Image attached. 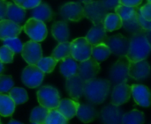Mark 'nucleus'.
Listing matches in <instances>:
<instances>
[{
	"instance_id": "nucleus-1",
	"label": "nucleus",
	"mask_w": 151,
	"mask_h": 124,
	"mask_svg": "<svg viewBox=\"0 0 151 124\" xmlns=\"http://www.w3.org/2000/svg\"><path fill=\"white\" fill-rule=\"evenodd\" d=\"M111 83L108 79L93 78L85 82L84 95L85 98L92 104L99 105L106 100L110 89Z\"/></svg>"
},
{
	"instance_id": "nucleus-2",
	"label": "nucleus",
	"mask_w": 151,
	"mask_h": 124,
	"mask_svg": "<svg viewBox=\"0 0 151 124\" xmlns=\"http://www.w3.org/2000/svg\"><path fill=\"white\" fill-rule=\"evenodd\" d=\"M150 52L151 45L148 41L144 32L132 34L129 39V48L126 56L129 61L146 60Z\"/></svg>"
},
{
	"instance_id": "nucleus-3",
	"label": "nucleus",
	"mask_w": 151,
	"mask_h": 124,
	"mask_svg": "<svg viewBox=\"0 0 151 124\" xmlns=\"http://www.w3.org/2000/svg\"><path fill=\"white\" fill-rule=\"evenodd\" d=\"M128 67H129V60L124 56L119 57V59L113 63L109 71V81L111 85L113 86L119 84L127 83L128 81L129 74H128Z\"/></svg>"
},
{
	"instance_id": "nucleus-4",
	"label": "nucleus",
	"mask_w": 151,
	"mask_h": 124,
	"mask_svg": "<svg viewBox=\"0 0 151 124\" xmlns=\"http://www.w3.org/2000/svg\"><path fill=\"white\" fill-rule=\"evenodd\" d=\"M37 100L41 106L48 109H56L60 102V95L58 91L50 86L40 88L37 92Z\"/></svg>"
},
{
	"instance_id": "nucleus-5",
	"label": "nucleus",
	"mask_w": 151,
	"mask_h": 124,
	"mask_svg": "<svg viewBox=\"0 0 151 124\" xmlns=\"http://www.w3.org/2000/svg\"><path fill=\"white\" fill-rule=\"evenodd\" d=\"M23 30L32 41L37 42L44 41L48 34L47 27L44 22L35 18L27 19L23 26Z\"/></svg>"
},
{
	"instance_id": "nucleus-6",
	"label": "nucleus",
	"mask_w": 151,
	"mask_h": 124,
	"mask_svg": "<svg viewBox=\"0 0 151 124\" xmlns=\"http://www.w3.org/2000/svg\"><path fill=\"white\" fill-rule=\"evenodd\" d=\"M85 17L94 25L103 24L109 11L104 7L101 0L92 1L84 5Z\"/></svg>"
},
{
	"instance_id": "nucleus-7",
	"label": "nucleus",
	"mask_w": 151,
	"mask_h": 124,
	"mask_svg": "<svg viewBox=\"0 0 151 124\" xmlns=\"http://www.w3.org/2000/svg\"><path fill=\"white\" fill-rule=\"evenodd\" d=\"M92 45L86 37L76 38L71 42V56L78 62L85 61L91 57Z\"/></svg>"
},
{
	"instance_id": "nucleus-8",
	"label": "nucleus",
	"mask_w": 151,
	"mask_h": 124,
	"mask_svg": "<svg viewBox=\"0 0 151 124\" xmlns=\"http://www.w3.org/2000/svg\"><path fill=\"white\" fill-rule=\"evenodd\" d=\"M45 73L37 67V65L28 64L22 71L21 80L23 84L29 88H36L43 81Z\"/></svg>"
},
{
	"instance_id": "nucleus-9",
	"label": "nucleus",
	"mask_w": 151,
	"mask_h": 124,
	"mask_svg": "<svg viewBox=\"0 0 151 124\" xmlns=\"http://www.w3.org/2000/svg\"><path fill=\"white\" fill-rule=\"evenodd\" d=\"M20 53L25 62L28 64L36 65L42 57V48L40 43L32 40L23 44Z\"/></svg>"
},
{
	"instance_id": "nucleus-10",
	"label": "nucleus",
	"mask_w": 151,
	"mask_h": 124,
	"mask_svg": "<svg viewBox=\"0 0 151 124\" xmlns=\"http://www.w3.org/2000/svg\"><path fill=\"white\" fill-rule=\"evenodd\" d=\"M111 52L115 56H127L129 48V39L121 33L112 35L108 37L106 42Z\"/></svg>"
},
{
	"instance_id": "nucleus-11",
	"label": "nucleus",
	"mask_w": 151,
	"mask_h": 124,
	"mask_svg": "<svg viewBox=\"0 0 151 124\" xmlns=\"http://www.w3.org/2000/svg\"><path fill=\"white\" fill-rule=\"evenodd\" d=\"M60 16L66 20L78 22L85 18L84 6L78 2H69L60 8Z\"/></svg>"
},
{
	"instance_id": "nucleus-12",
	"label": "nucleus",
	"mask_w": 151,
	"mask_h": 124,
	"mask_svg": "<svg viewBox=\"0 0 151 124\" xmlns=\"http://www.w3.org/2000/svg\"><path fill=\"white\" fill-rule=\"evenodd\" d=\"M151 72V67L146 60L129 61L128 74L129 77L134 80L147 79Z\"/></svg>"
},
{
	"instance_id": "nucleus-13",
	"label": "nucleus",
	"mask_w": 151,
	"mask_h": 124,
	"mask_svg": "<svg viewBox=\"0 0 151 124\" xmlns=\"http://www.w3.org/2000/svg\"><path fill=\"white\" fill-rule=\"evenodd\" d=\"M84 86L85 81L79 76V74L66 78V91L69 96L74 100H79L84 95Z\"/></svg>"
},
{
	"instance_id": "nucleus-14",
	"label": "nucleus",
	"mask_w": 151,
	"mask_h": 124,
	"mask_svg": "<svg viewBox=\"0 0 151 124\" xmlns=\"http://www.w3.org/2000/svg\"><path fill=\"white\" fill-rule=\"evenodd\" d=\"M100 71V64L93 57L80 62L78 74L86 82L96 77Z\"/></svg>"
},
{
	"instance_id": "nucleus-15",
	"label": "nucleus",
	"mask_w": 151,
	"mask_h": 124,
	"mask_svg": "<svg viewBox=\"0 0 151 124\" xmlns=\"http://www.w3.org/2000/svg\"><path fill=\"white\" fill-rule=\"evenodd\" d=\"M123 115L124 113L120 106L110 104L101 110L99 117L104 123L119 124L121 123Z\"/></svg>"
},
{
	"instance_id": "nucleus-16",
	"label": "nucleus",
	"mask_w": 151,
	"mask_h": 124,
	"mask_svg": "<svg viewBox=\"0 0 151 124\" xmlns=\"http://www.w3.org/2000/svg\"><path fill=\"white\" fill-rule=\"evenodd\" d=\"M132 96V88L127 83L114 86L111 93V104L121 106L126 104Z\"/></svg>"
},
{
	"instance_id": "nucleus-17",
	"label": "nucleus",
	"mask_w": 151,
	"mask_h": 124,
	"mask_svg": "<svg viewBox=\"0 0 151 124\" xmlns=\"http://www.w3.org/2000/svg\"><path fill=\"white\" fill-rule=\"evenodd\" d=\"M132 97L135 103L142 108H149L151 105L150 90L144 85H133Z\"/></svg>"
},
{
	"instance_id": "nucleus-18",
	"label": "nucleus",
	"mask_w": 151,
	"mask_h": 124,
	"mask_svg": "<svg viewBox=\"0 0 151 124\" xmlns=\"http://www.w3.org/2000/svg\"><path fill=\"white\" fill-rule=\"evenodd\" d=\"M22 26L9 19L0 20V40L4 41L8 38L18 37L22 31Z\"/></svg>"
},
{
	"instance_id": "nucleus-19",
	"label": "nucleus",
	"mask_w": 151,
	"mask_h": 124,
	"mask_svg": "<svg viewBox=\"0 0 151 124\" xmlns=\"http://www.w3.org/2000/svg\"><path fill=\"white\" fill-rule=\"evenodd\" d=\"M86 39L92 46L105 43L108 39L107 31L105 30L103 24L94 25L87 33Z\"/></svg>"
},
{
	"instance_id": "nucleus-20",
	"label": "nucleus",
	"mask_w": 151,
	"mask_h": 124,
	"mask_svg": "<svg viewBox=\"0 0 151 124\" xmlns=\"http://www.w3.org/2000/svg\"><path fill=\"white\" fill-rule=\"evenodd\" d=\"M80 103L78 100H74L73 99H63L60 100L59 105L57 109L67 119H73L78 111Z\"/></svg>"
},
{
	"instance_id": "nucleus-21",
	"label": "nucleus",
	"mask_w": 151,
	"mask_h": 124,
	"mask_svg": "<svg viewBox=\"0 0 151 124\" xmlns=\"http://www.w3.org/2000/svg\"><path fill=\"white\" fill-rule=\"evenodd\" d=\"M6 18L21 26L26 18V9L15 4L14 2H7Z\"/></svg>"
},
{
	"instance_id": "nucleus-22",
	"label": "nucleus",
	"mask_w": 151,
	"mask_h": 124,
	"mask_svg": "<svg viewBox=\"0 0 151 124\" xmlns=\"http://www.w3.org/2000/svg\"><path fill=\"white\" fill-rule=\"evenodd\" d=\"M51 34L58 42L67 41L70 36L69 27L65 21H58L52 25Z\"/></svg>"
},
{
	"instance_id": "nucleus-23",
	"label": "nucleus",
	"mask_w": 151,
	"mask_h": 124,
	"mask_svg": "<svg viewBox=\"0 0 151 124\" xmlns=\"http://www.w3.org/2000/svg\"><path fill=\"white\" fill-rule=\"evenodd\" d=\"M77 117L82 123H88L94 121L97 115L95 107L91 104H80L77 114Z\"/></svg>"
},
{
	"instance_id": "nucleus-24",
	"label": "nucleus",
	"mask_w": 151,
	"mask_h": 124,
	"mask_svg": "<svg viewBox=\"0 0 151 124\" xmlns=\"http://www.w3.org/2000/svg\"><path fill=\"white\" fill-rule=\"evenodd\" d=\"M61 63L59 66V70L61 74L65 78H69L71 76H73L75 74H78V69H79V64L77 61L71 56L64 60Z\"/></svg>"
},
{
	"instance_id": "nucleus-25",
	"label": "nucleus",
	"mask_w": 151,
	"mask_h": 124,
	"mask_svg": "<svg viewBox=\"0 0 151 124\" xmlns=\"http://www.w3.org/2000/svg\"><path fill=\"white\" fill-rule=\"evenodd\" d=\"M32 18L37 19L43 22L50 21L53 17V12L50 7L46 4H40L34 9H32L31 12Z\"/></svg>"
},
{
	"instance_id": "nucleus-26",
	"label": "nucleus",
	"mask_w": 151,
	"mask_h": 124,
	"mask_svg": "<svg viewBox=\"0 0 151 124\" xmlns=\"http://www.w3.org/2000/svg\"><path fill=\"white\" fill-rule=\"evenodd\" d=\"M16 104L8 94L0 93V115L3 117H9L12 115L15 111Z\"/></svg>"
},
{
	"instance_id": "nucleus-27",
	"label": "nucleus",
	"mask_w": 151,
	"mask_h": 124,
	"mask_svg": "<svg viewBox=\"0 0 151 124\" xmlns=\"http://www.w3.org/2000/svg\"><path fill=\"white\" fill-rule=\"evenodd\" d=\"M103 25L107 32H113V31L119 30L122 27L123 20L116 12L115 13L109 12L106 15V17L103 22Z\"/></svg>"
},
{
	"instance_id": "nucleus-28",
	"label": "nucleus",
	"mask_w": 151,
	"mask_h": 124,
	"mask_svg": "<svg viewBox=\"0 0 151 124\" xmlns=\"http://www.w3.org/2000/svg\"><path fill=\"white\" fill-rule=\"evenodd\" d=\"M111 55V52L106 43H101L96 46H92L91 57H93L98 63L105 61L106 59L109 58Z\"/></svg>"
},
{
	"instance_id": "nucleus-29",
	"label": "nucleus",
	"mask_w": 151,
	"mask_h": 124,
	"mask_svg": "<svg viewBox=\"0 0 151 124\" xmlns=\"http://www.w3.org/2000/svg\"><path fill=\"white\" fill-rule=\"evenodd\" d=\"M145 123V115L142 112L133 109L123 115L121 123L123 124H143Z\"/></svg>"
},
{
	"instance_id": "nucleus-30",
	"label": "nucleus",
	"mask_w": 151,
	"mask_h": 124,
	"mask_svg": "<svg viewBox=\"0 0 151 124\" xmlns=\"http://www.w3.org/2000/svg\"><path fill=\"white\" fill-rule=\"evenodd\" d=\"M51 56L58 62L71 56V42H59V44L54 48Z\"/></svg>"
},
{
	"instance_id": "nucleus-31",
	"label": "nucleus",
	"mask_w": 151,
	"mask_h": 124,
	"mask_svg": "<svg viewBox=\"0 0 151 124\" xmlns=\"http://www.w3.org/2000/svg\"><path fill=\"white\" fill-rule=\"evenodd\" d=\"M114 11L122 19V20L125 21V20L130 19L133 17H134L135 15H137L140 11V8H139V6L134 7V6H127V5L119 4L115 8Z\"/></svg>"
},
{
	"instance_id": "nucleus-32",
	"label": "nucleus",
	"mask_w": 151,
	"mask_h": 124,
	"mask_svg": "<svg viewBox=\"0 0 151 124\" xmlns=\"http://www.w3.org/2000/svg\"><path fill=\"white\" fill-rule=\"evenodd\" d=\"M49 112H50V109H48L41 105L39 107H35L31 112L30 122L32 123L36 124L45 123V121H46Z\"/></svg>"
},
{
	"instance_id": "nucleus-33",
	"label": "nucleus",
	"mask_w": 151,
	"mask_h": 124,
	"mask_svg": "<svg viewBox=\"0 0 151 124\" xmlns=\"http://www.w3.org/2000/svg\"><path fill=\"white\" fill-rule=\"evenodd\" d=\"M10 97L17 105L24 104L28 100V95L25 89L20 87H12L9 92Z\"/></svg>"
},
{
	"instance_id": "nucleus-34",
	"label": "nucleus",
	"mask_w": 151,
	"mask_h": 124,
	"mask_svg": "<svg viewBox=\"0 0 151 124\" xmlns=\"http://www.w3.org/2000/svg\"><path fill=\"white\" fill-rule=\"evenodd\" d=\"M122 27H124V29L127 32H128L130 34H134V33H140V32H144L142 30V28L141 27V26H140L139 19H138V14L135 15L134 17H133L130 19L123 21Z\"/></svg>"
},
{
	"instance_id": "nucleus-35",
	"label": "nucleus",
	"mask_w": 151,
	"mask_h": 124,
	"mask_svg": "<svg viewBox=\"0 0 151 124\" xmlns=\"http://www.w3.org/2000/svg\"><path fill=\"white\" fill-rule=\"evenodd\" d=\"M57 63H58L57 60H55L52 56H48V57H42L36 65L44 73H50L55 69Z\"/></svg>"
},
{
	"instance_id": "nucleus-36",
	"label": "nucleus",
	"mask_w": 151,
	"mask_h": 124,
	"mask_svg": "<svg viewBox=\"0 0 151 124\" xmlns=\"http://www.w3.org/2000/svg\"><path fill=\"white\" fill-rule=\"evenodd\" d=\"M68 120L56 108L50 109L46 118V124H66Z\"/></svg>"
},
{
	"instance_id": "nucleus-37",
	"label": "nucleus",
	"mask_w": 151,
	"mask_h": 124,
	"mask_svg": "<svg viewBox=\"0 0 151 124\" xmlns=\"http://www.w3.org/2000/svg\"><path fill=\"white\" fill-rule=\"evenodd\" d=\"M14 82L10 76L0 74V93H7L13 87Z\"/></svg>"
},
{
	"instance_id": "nucleus-38",
	"label": "nucleus",
	"mask_w": 151,
	"mask_h": 124,
	"mask_svg": "<svg viewBox=\"0 0 151 124\" xmlns=\"http://www.w3.org/2000/svg\"><path fill=\"white\" fill-rule=\"evenodd\" d=\"M15 52L7 46L0 47V61L4 63H11L13 61Z\"/></svg>"
},
{
	"instance_id": "nucleus-39",
	"label": "nucleus",
	"mask_w": 151,
	"mask_h": 124,
	"mask_svg": "<svg viewBox=\"0 0 151 124\" xmlns=\"http://www.w3.org/2000/svg\"><path fill=\"white\" fill-rule=\"evenodd\" d=\"M4 41V45L7 46L8 48H10L12 51L16 53H20L22 47H23V43L21 42V41L18 38V37H13V38H8Z\"/></svg>"
},
{
	"instance_id": "nucleus-40",
	"label": "nucleus",
	"mask_w": 151,
	"mask_h": 124,
	"mask_svg": "<svg viewBox=\"0 0 151 124\" xmlns=\"http://www.w3.org/2000/svg\"><path fill=\"white\" fill-rule=\"evenodd\" d=\"M12 1L26 10L34 9L42 2V0H12Z\"/></svg>"
},
{
	"instance_id": "nucleus-41",
	"label": "nucleus",
	"mask_w": 151,
	"mask_h": 124,
	"mask_svg": "<svg viewBox=\"0 0 151 124\" xmlns=\"http://www.w3.org/2000/svg\"><path fill=\"white\" fill-rule=\"evenodd\" d=\"M140 14L146 19L151 20V3L148 2L146 4L140 8Z\"/></svg>"
},
{
	"instance_id": "nucleus-42",
	"label": "nucleus",
	"mask_w": 151,
	"mask_h": 124,
	"mask_svg": "<svg viewBox=\"0 0 151 124\" xmlns=\"http://www.w3.org/2000/svg\"><path fill=\"white\" fill-rule=\"evenodd\" d=\"M138 19H139V23L141 27L142 28V30L145 31H149L151 30V20H148L146 19H144L141 14H140V11L138 13Z\"/></svg>"
},
{
	"instance_id": "nucleus-43",
	"label": "nucleus",
	"mask_w": 151,
	"mask_h": 124,
	"mask_svg": "<svg viewBox=\"0 0 151 124\" xmlns=\"http://www.w3.org/2000/svg\"><path fill=\"white\" fill-rule=\"evenodd\" d=\"M101 1L108 11L115 10V8L120 4L119 0H101Z\"/></svg>"
},
{
	"instance_id": "nucleus-44",
	"label": "nucleus",
	"mask_w": 151,
	"mask_h": 124,
	"mask_svg": "<svg viewBox=\"0 0 151 124\" xmlns=\"http://www.w3.org/2000/svg\"><path fill=\"white\" fill-rule=\"evenodd\" d=\"M6 12H7V1L0 0V20L6 19Z\"/></svg>"
},
{
	"instance_id": "nucleus-45",
	"label": "nucleus",
	"mask_w": 151,
	"mask_h": 124,
	"mask_svg": "<svg viewBox=\"0 0 151 124\" xmlns=\"http://www.w3.org/2000/svg\"><path fill=\"white\" fill-rule=\"evenodd\" d=\"M143 0H119V3L121 4H125L127 6H134L137 7L142 4Z\"/></svg>"
},
{
	"instance_id": "nucleus-46",
	"label": "nucleus",
	"mask_w": 151,
	"mask_h": 124,
	"mask_svg": "<svg viewBox=\"0 0 151 124\" xmlns=\"http://www.w3.org/2000/svg\"><path fill=\"white\" fill-rule=\"evenodd\" d=\"M145 35H146V38L148 40V41L150 42V44L151 45V30H149V31H145Z\"/></svg>"
},
{
	"instance_id": "nucleus-47",
	"label": "nucleus",
	"mask_w": 151,
	"mask_h": 124,
	"mask_svg": "<svg viewBox=\"0 0 151 124\" xmlns=\"http://www.w3.org/2000/svg\"><path fill=\"white\" fill-rule=\"evenodd\" d=\"M4 63H2L1 61H0V74L4 71Z\"/></svg>"
},
{
	"instance_id": "nucleus-48",
	"label": "nucleus",
	"mask_w": 151,
	"mask_h": 124,
	"mask_svg": "<svg viewBox=\"0 0 151 124\" xmlns=\"http://www.w3.org/2000/svg\"><path fill=\"white\" fill-rule=\"evenodd\" d=\"M80 1L85 4H88V3H90V2H92V1H94V0H80Z\"/></svg>"
},
{
	"instance_id": "nucleus-49",
	"label": "nucleus",
	"mask_w": 151,
	"mask_h": 124,
	"mask_svg": "<svg viewBox=\"0 0 151 124\" xmlns=\"http://www.w3.org/2000/svg\"><path fill=\"white\" fill-rule=\"evenodd\" d=\"M9 123L12 124V123H17V124H22L21 123H19V122H17V121H14V120H12V121H10L9 122Z\"/></svg>"
},
{
	"instance_id": "nucleus-50",
	"label": "nucleus",
	"mask_w": 151,
	"mask_h": 124,
	"mask_svg": "<svg viewBox=\"0 0 151 124\" xmlns=\"http://www.w3.org/2000/svg\"><path fill=\"white\" fill-rule=\"evenodd\" d=\"M148 2H150V3H151V0H147Z\"/></svg>"
},
{
	"instance_id": "nucleus-51",
	"label": "nucleus",
	"mask_w": 151,
	"mask_h": 124,
	"mask_svg": "<svg viewBox=\"0 0 151 124\" xmlns=\"http://www.w3.org/2000/svg\"><path fill=\"white\" fill-rule=\"evenodd\" d=\"M1 123H2V122H1V119H0V124H1Z\"/></svg>"
}]
</instances>
